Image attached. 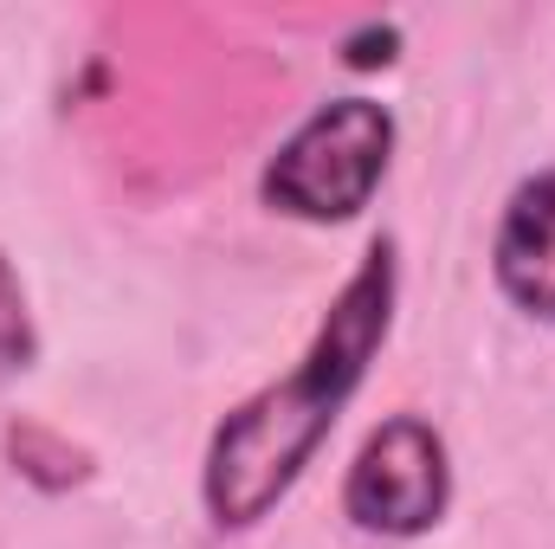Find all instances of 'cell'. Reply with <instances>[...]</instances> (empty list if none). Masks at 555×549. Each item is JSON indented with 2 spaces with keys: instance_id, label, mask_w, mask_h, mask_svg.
I'll return each mask as SVG.
<instances>
[{
  "instance_id": "obj_1",
  "label": "cell",
  "mask_w": 555,
  "mask_h": 549,
  "mask_svg": "<svg viewBox=\"0 0 555 549\" xmlns=\"http://www.w3.org/2000/svg\"><path fill=\"white\" fill-rule=\"evenodd\" d=\"M388 317H395V246H375L362 259V272L343 284V297L330 304L304 362L266 395H253L240 413L220 420L214 452H207V511L220 524H233V531L259 524L291 491V478L310 465V452L336 426L343 401L356 395L369 356L382 349Z\"/></svg>"
},
{
  "instance_id": "obj_4",
  "label": "cell",
  "mask_w": 555,
  "mask_h": 549,
  "mask_svg": "<svg viewBox=\"0 0 555 549\" xmlns=\"http://www.w3.org/2000/svg\"><path fill=\"white\" fill-rule=\"evenodd\" d=\"M498 284L555 323V175H537L511 194L498 227Z\"/></svg>"
},
{
  "instance_id": "obj_3",
  "label": "cell",
  "mask_w": 555,
  "mask_h": 549,
  "mask_svg": "<svg viewBox=\"0 0 555 549\" xmlns=\"http://www.w3.org/2000/svg\"><path fill=\"white\" fill-rule=\"evenodd\" d=\"M446 485L452 478H446L439 433L414 413H401L356 452L343 505H349L356 531H369V537H420L426 524H439Z\"/></svg>"
},
{
  "instance_id": "obj_5",
  "label": "cell",
  "mask_w": 555,
  "mask_h": 549,
  "mask_svg": "<svg viewBox=\"0 0 555 549\" xmlns=\"http://www.w3.org/2000/svg\"><path fill=\"white\" fill-rule=\"evenodd\" d=\"M33 356V336H26V304H20V284L7 272V259H0V369H13V362H26Z\"/></svg>"
},
{
  "instance_id": "obj_2",
  "label": "cell",
  "mask_w": 555,
  "mask_h": 549,
  "mask_svg": "<svg viewBox=\"0 0 555 549\" xmlns=\"http://www.w3.org/2000/svg\"><path fill=\"white\" fill-rule=\"evenodd\" d=\"M395 124L369 98L323 104L266 168V201L297 220H349L369 207L375 181L388 175Z\"/></svg>"
}]
</instances>
